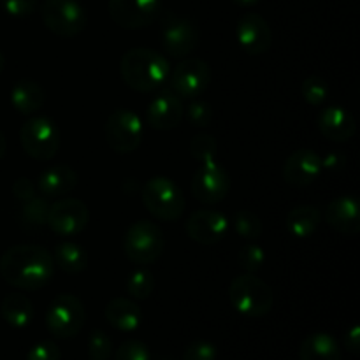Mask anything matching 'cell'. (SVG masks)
Returning a JSON list of instances; mask_svg holds the SVG:
<instances>
[{
  "label": "cell",
  "instance_id": "obj_11",
  "mask_svg": "<svg viewBox=\"0 0 360 360\" xmlns=\"http://www.w3.org/2000/svg\"><path fill=\"white\" fill-rule=\"evenodd\" d=\"M211 81V70L204 60L183 58L171 74V90L179 98L193 101L207 90Z\"/></svg>",
  "mask_w": 360,
  "mask_h": 360
},
{
  "label": "cell",
  "instance_id": "obj_25",
  "mask_svg": "<svg viewBox=\"0 0 360 360\" xmlns=\"http://www.w3.org/2000/svg\"><path fill=\"white\" fill-rule=\"evenodd\" d=\"M2 319L14 329H25L34 322L35 309L30 299L27 295L14 292L4 297L2 306H0Z\"/></svg>",
  "mask_w": 360,
  "mask_h": 360
},
{
  "label": "cell",
  "instance_id": "obj_23",
  "mask_svg": "<svg viewBox=\"0 0 360 360\" xmlns=\"http://www.w3.org/2000/svg\"><path fill=\"white\" fill-rule=\"evenodd\" d=\"M46 94L39 83L32 79H21L11 90V104L20 115L32 116L44 105Z\"/></svg>",
  "mask_w": 360,
  "mask_h": 360
},
{
  "label": "cell",
  "instance_id": "obj_40",
  "mask_svg": "<svg viewBox=\"0 0 360 360\" xmlns=\"http://www.w3.org/2000/svg\"><path fill=\"white\" fill-rule=\"evenodd\" d=\"M13 193L16 200L25 204L34 199V197H37V185L28 178H18L13 185Z\"/></svg>",
  "mask_w": 360,
  "mask_h": 360
},
{
  "label": "cell",
  "instance_id": "obj_17",
  "mask_svg": "<svg viewBox=\"0 0 360 360\" xmlns=\"http://www.w3.org/2000/svg\"><path fill=\"white\" fill-rule=\"evenodd\" d=\"M236 37L239 46L253 56L267 53L273 44V30L269 23L257 13H246L239 18L236 25Z\"/></svg>",
  "mask_w": 360,
  "mask_h": 360
},
{
  "label": "cell",
  "instance_id": "obj_8",
  "mask_svg": "<svg viewBox=\"0 0 360 360\" xmlns=\"http://www.w3.org/2000/svg\"><path fill=\"white\" fill-rule=\"evenodd\" d=\"M86 322L84 306L76 295L58 294L46 313V327L58 340H72Z\"/></svg>",
  "mask_w": 360,
  "mask_h": 360
},
{
  "label": "cell",
  "instance_id": "obj_7",
  "mask_svg": "<svg viewBox=\"0 0 360 360\" xmlns=\"http://www.w3.org/2000/svg\"><path fill=\"white\" fill-rule=\"evenodd\" d=\"M44 27L58 37L79 35L88 25V14L77 0H44L41 6Z\"/></svg>",
  "mask_w": 360,
  "mask_h": 360
},
{
  "label": "cell",
  "instance_id": "obj_44",
  "mask_svg": "<svg viewBox=\"0 0 360 360\" xmlns=\"http://www.w3.org/2000/svg\"><path fill=\"white\" fill-rule=\"evenodd\" d=\"M6 150H7V141H6V136H4V134L0 132V160H2L4 155H6Z\"/></svg>",
  "mask_w": 360,
  "mask_h": 360
},
{
  "label": "cell",
  "instance_id": "obj_37",
  "mask_svg": "<svg viewBox=\"0 0 360 360\" xmlns=\"http://www.w3.org/2000/svg\"><path fill=\"white\" fill-rule=\"evenodd\" d=\"M218 350L213 343L210 341H193L186 347L185 354H183V360H217Z\"/></svg>",
  "mask_w": 360,
  "mask_h": 360
},
{
  "label": "cell",
  "instance_id": "obj_28",
  "mask_svg": "<svg viewBox=\"0 0 360 360\" xmlns=\"http://www.w3.org/2000/svg\"><path fill=\"white\" fill-rule=\"evenodd\" d=\"M125 287L130 297L136 299V301H146L155 290L153 274L146 269V266H139V269L129 274Z\"/></svg>",
  "mask_w": 360,
  "mask_h": 360
},
{
  "label": "cell",
  "instance_id": "obj_26",
  "mask_svg": "<svg viewBox=\"0 0 360 360\" xmlns=\"http://www.w3.org/2000/svg\"><path fill=\"white\" fill-rule=\"evenodd\" d=\"M322 214L315 206H297L288 213L287 217V229L294 238L306 239L311 238L320 227Z\"/></svg>",
  "mask_w": 360,
  "mask_h": 360
},
{
  "label": "cell",
  "instance_id": "obj_21",
  "mask_svg": "<svg viewBox=\"0 0 360 360\" xmlns=\"http://www.w3.org/2000/svg\"><path fill=\"white\" fill-rule=\"evenodd\" d=\"M77 186V174L69 165H53L37 179V190L46 199H58Z\"/></svg>",
  "mask_w": 360,
  "mask_h": 360
},
{
  "label": "cell",
  "instance_id": "obj_9",
  "mask_svg": "<svg viewBox=\"0 0 360 360\" xmlns=\"http://www.w3.org/2000/svg\"><path fill=\"white\" fill-rule=\"evenodd\" d=\"M105 141L116 153H134L141 146L144 137V127L139 116L130 109H115L109 115L104 127Z\"/></svg>",
  "mask_w": 360,
  "mask_h": 360
},
{
  "label": "cell",
  "instance_id": "obj_2",
  "mask_svg": "<svg viewBox=\"0 0 360 360\" xmlns=\"http://www.w3.org/2000/svg\"><path fill=\"white\" fill-rule=\"evenodd\" d=\"M171 72L169 60L150 48H132L120 60V74L130 90L150 94L158 90Z\"/></svg>",
  "mask_w": 360,
  "mask_h": 360
},
{
  "label": "cell",
  "instance_id": "obj_34",
  "mask_svg": "<svg viewBox=\"0 0 360 360\" xmlns=\"http://www.w3.org/2000/svg\"><path fill=\"white\" fill-rule=\"evenodd\" d=\"M217 139L210 134H199L192 139L190 143V153L195 160L199 162H207V160H213L214 155H217Z\"/></svg>",
  "mask_w": 360,
  "mask_h": 360
},
{
  "label": "cell",
  "instance_id": "obj_5",
  "mask_svg": "<svg viewBox=\"0 0 360 360\" xmlns=\"http://www.w3.org/2000/svg\"><path fill=\"white\" fill-rule=\"evenodd\" d=\"M20 143L25 153L34 160H51L62 146V134L48 116H32L21 125Z\"/></svg>",
  "mask_w": 360,
  "mask_h": 360
},
{
  "label": "cell",
  "instance_id": "obj_36",
  "mask_svg": "<svg viewBox=\"0 0 360 360\" xmlns=\"http://www.w3.org/2000/svg\"><path fill=\"white\" fill-rule=\"evenodd\" d=\"M115 360H151V352L143 341L129 340L120 345Z\"/></svg>",
  "mask_w": 360,
  "mask_h": 360
},
{
  "label": "cell",
  "instance_id": "obj_6",
  "mask_svg": "<svg viewBox=\"0 0 360 360\" xmlns=\"http://www.w3.org/2000/svg\"><path fill=\"white\" fill-rule=\"evenodd\" d=\"M165 239L153 221L139 220L129 227L123 238V252L136 266H150L164 253Z\"/></svg>",
  "mask_w": 360,
  "mask_h": 360
},
{
  "label": "cell",
  "instance_id": "obj_32",
  "mask_svg": "<svg viewBox=\"0 0 360 360\" xmlns=\"http://www.w3.org/2000/svg\"><path fill=\"white\" fill-rule=\"evenodd\" d=\"M183 116L188 120L192 127L204 129V127H210L211 122H213V108H211L210 102L193 98L188 104V108H185V115Z\"/></svg>",
  "mask_w": 360,
  "mask_h": 360
},
{
  "label": "cell",
  "instance_id": "obj_13",
  "mask_svg": "<svg viewBox=\"0 0 360 360\" xmlns=\"http://www.w3.org/2000/svg\"><path fill=\"white\" fill-rule=\"evenodd\" d=\"M90 220L88 206L79 199H60L51 204L48 227L60 238H72L86 229Z\"/></svg>",
  "mask_w": 360,
  "mask_h": 360
},
{
  "label": "cell",
  "instance_id": "obj_35",
  "mask_svg": "<svg viewBox=\"0 0 360 360\" xmlns=\"http://www.w3.org/2000/svg\"><path fill=\"white\" fill-rule=\"evenodd\" d=\"M88 355L91 360H109L112 355L111 338L104 330H94L88 340Z\"/></svg>",
  "mask_w": 360,
  "mask_h": 360
},
{
  "label": "cell",
  "instance_id": "obj_39",
  "mask_svg": "<svg viewBox=\"0 0 360 360\" xmlns=\"http://www.w3.org/2000/svg\"><path fill=\"white\" fill-rule=\"evenodd\" d=\"M2 7L9 16L28 18L37 11V0H2Z\"/></svg>",
  "mask_w": 360,
  "mask_h": 360
},
{
  "label": "cell",
  "instance_id": "obj_19",
  "mask_svg": "<svg viewBox=\"0 0 360 360\" xmlns=\"http://www.w3.org/2000/svg\"><path fill=\"white\" fill-rule=\"evenodd\" d=\"M316 125L322 132L323 137H327L333 143H347L357 132V123L352 116L350 111H347L341 105H327L316 116Z\"/></svg>",
  "mask_w": 360,
  "mask_h": 360
},
{
  "label": "cell",
  "instance_id": "obj_30",
  "mask_svg": "<svg viewBox=\"0 0 360 360\" xmlns=\"http://www.w3.org/2000/svg\"><path fill=\"white\" fill-rule=\"evenodd\" d=\"M232 224H234V231L238 232V236H241L243 239H248V241H255L264 232V225L260 218L248 210H239L234 214Z\"/></svg>",
  "mask_w": 360,
  "mask_h": 360
},
{
  "label": "cell",
  "instance_id": "obj_31",
  "mask_svg": "<svg viewBox=\"0 0 360 360\" xmlns=\"http://www.w3.org/2000/svg\"><path fill=\"white\" fill-rule=\"evenodd\" d=\"M329 84L320 76H309L302 81L301 94L309 105H322L329 98Z\"/></svg>",
  "mask_w": 360,
  "mask_h": 360
},
{
  "label": "cell",
  "instance_id": "obj_18",
  "mask_svg": "<svg viewBox=\"0 0 360 360\" xmlns=\"http://www.w3.org/2000/svg\"><path fill=\"white\" fill-rule=\"evenodd\" d=\"M320 172L322 157L309 148L294 151L283 164V179L295 188H304L315 183Z\"/></svg>",
  "mask_w": 360,
  "mask_h": 360
},
{
  "label": "cell",
  "instance_id": "obj_41",
  "mask_svg": "<svg viewBox=\"0 0 360 360\" xmlns=\"http://www.w3.org/2000/svg\"><path fill=\"white\" fill-rule=\"evenodd\" d=\"M347 165V157L343 153H329L322 158V169L327 171H340Z\"/></svg>",
  "mask_w": 360,
  "mask_h": 360
},
{
  "label": "cell",
  "instance_id": "obj_45",
  "mask_svg": "<svg viewBox=\"0 0 360 360\" xmlns=\"http://www.w3.org/2000/svg\"><path fill=\"white\" fill-rule=\"evenodd\" d=\"M4 67H6V58H4V55H2V51H0V74H2V70H4Z\"/></svg>",
  "mask_w": 360,
  "mask_h": 360
},
{
  "label": "cell",
  "instance_id": "obj_38",
  "mask_svg": "<svg viewBox=\"0 0 360 360\" xmlns=\"http://www.w3.org/2000/svg\"><path fill=\"white\" fill-rule=\"evenodd\" d=\"M62 350L53 341H41L28 350L27 360H60Z\"/></svg>",
  "mask_w": 360,
  "mask_h": 360
},
{
  "label": "cell",
  "instance_id": "obj_27",
  "mask_svg": "<svg viewBox=\"0 0 360 360\" xmlns=\"http://www.w3.org/2000/svg\"><path fill=\"white\" fill-rule=\"evenodd\" d=\"M53 260H55V266H58L63 273L70 276L83 273L88 267L86 250L72 241L60 243L53 252Z\"/></svg>",
  "mask_w": 360,
  "mask_h": 360
},
{
  "label": "cell",
  "instance_id": "obj_43",
  "mask_svg": "<svg viewBox=\"0 0 360 360\" xmlns=\"http://www.w3.org/2000/svg\"><path fill=\"white\" fill-rule=\"evenodd\" d=\"M234 4H238L239 7H253L260 2V0H232Z\"/></svg>",
  "mask_w": 360,
  "mask_h": 360
},
{
  "label": "cell",
  "instance_id": "obj_15",
  "mask_svg": "<svg viewBox=\"0 0 360 360\" xmlns=\"http://www.w3.org/2000/svg\"><path fill=\"white\" fill-rule=\"evenodd\" d=\"M185 231L199 245H217L231 231V221L224 213L214 210H199L186 220Z\"/></svg>",
  "mask_w": 360,
  "mask_h": 360
},
{
  "label": "cell",
  "instance_id": "obj_24",
  "mask_svg": "<svg viewBox=\"0 0 360 360\" xmlns=\"http://www.w3.org/2000/svg\"><path fill=\"white\" fill-rule=\"evenodd\" d=\"M341 357L340 343L327 333L309 334L299 348V360H341Z\"/></svg>",
  "mask_w": 360,
  "mask_h": 360
},
{
  "label": "cell",
  "instance_id": "obj_4",
  "mask_svg": "<svg viewBox=\"0 0 360 360\" xmlns=\"http://www.w3.org/2000/svg\"><path fill=\"white\" fill-rule=\"evenodd\" d=\"M144 207L151 217L160 221H174L185 211V195L183 190L165 176H155L148 179L141 192Z\"/></svg>",
  "mask_w": 360,
  "mask_h": 360
},
{
  "label": "cell",
  "instance_id": "obj_20",
  "mask_svg": "<svg viewBox=\"0 0 360 360\" xmlns=\"http://www.w3.org/2000/svg\"><path fill=\"white\" fill-rule=\"evenodd\" d=\"M326 220L334 231L343 236H355L360 232V206L352 195H340L327 206Z\"/></svg>",
  "mask_w": 360,
  "mask_h": 360
},
{
  "label": "cell",
  "instance_id": "obj_10",
  "mask_svg": "<svg viewBox=\"0 0 360 360\" xmlns=\"http://www.w3.org/2000/svg\"><path fill=\"white\" fill-rule=\"evenodd\" d=\"M192 195L199 202L213 206L221 202L231 192V176L217 160L202 162L192 179Z\"/></svg>",
  "mask_w": 360,
  "mask_h": 360
},
{
  "label": "cell",
  "instance_id": "obj_14",
  "mask_svg": "<svg viewBox=\"0 0 360 360\" xmlns=\"http://www.w3.org/2000/svg\"><path fill=\"white\" fill-rule=\"evenodd\" d=\"M108 11L118 27L144 28L153 23L162 13V0H109Z\"/></svg>",
  "mask_w": 360,
  "mask_h": 360
},
{
  "label": "cell",
  "instance_id": "obj_3",
  "mask_svg": "<svg viewBox=\"0 0 360 360\" xmlns=\"http://www.w3.org/2000/svg\"><path fill=\"white\" fill-rule=\"evenodd\" d=\"M229 301L232 308L248 319L266 316L274 306V292L253 273L241 274L229 285Z\"/></svg>",
  "mask_w": 360,
  "mask_h": 360
},
{
  "label": "cell",
  "instance_id": "obj_29",
  "mask_svg": "<svg viewBox=\"0 0 360 360\" xmlns=\"http://www.w3.org/2000/svg\"><path fill=\"white\" fill-rule=\"evenodd\" d=\"M49 207H51V204H49L48 200L34 197V199L25 202L23 207H21V224H23L25 227L32 229L44 227V225L48 224Z\"/></svg>",
  "mask_w": 360,
  "mask_h": 360
},
{
  "label": "cell",
  "instance_id": "obj_33",
  "mask_svg": "<svg viewBox=\"0 0 360 360\" xmlns=\"http://www.w3.org/2000/svg\"><path fill=\"white\" fill-rule=\"evenodd\" d=\"M264 262H266V253H264L262 246L246 245L239 250L238 264L246 273H257L262 269Z\"/></svg>",
  "mask_w": 360,
  "mask_h": 360
},
{
  "label": "cell",
  "instance_id": "obj_16",
  "mask_svg": "<svg viewBox=\"0 0 360 360\" xmlns=\"http://www.w3.org/2000/svg\"><path fill=\"white\" fill-rule=\"evenodd\" d=\"M185 115L183 98H179L171 88H164L158 91L148 104L146 118L151 129L158 132H169L181 123Z\"/></svg>",
  "mask_w": 360,
  "mask_h": 360
},
{
  "label": "cell",
  "instance_id": "obj_12",
  "mask_svg": "<svg viewBox=\"0 0 360 360\" xmlns=\"http://www.w3.org/2000/svg\"><path fill=\"white\" fill-rule=\"evenodd\" d=\"M199 28L192 20L172 13L165 14L162 27V46L165 53L174 58H186L199 46Z\"/></svg>",
  "mask_w": 360,
  "mask_h": 360
},
{
  "label": "cell",
  "instance_id": "obj_1",
  "mask_svg": "<svg viewBox=\"0 0 360 360\" xmlns=\"http://www.w3.org/2000/svg\"><path fill=\"white\" fill-rule=\"evenodd\" d=\"M55 273L53 255L37 245H18L0 257L4 281L20 290H37L51 281Z\"/></svg>",
  "mask_w": 360,
  "mask_h": 360
},
{
  "label": "cell",
  "instance_id": "obj_22",
  "mask_svg": "<svg viewBox=\"0 0 360 360\" xmlns=\"http://www.w3.org/2000/svg\"><path fill=\"white\" fill-rule=\"evenodd\" d=\"M105 320L111 327L122 333H134L139 329L143 313L136 301L127 297H115L105 306Z\"/></svg>",
  "mask_w": 360,
  "mask_h": 360
},
{
  "label": "cell",
  "instance_id": "obj_42",
  "mask_svg": "<svg viewBox=\"0 0 360 360\" xmlns=\"http://www.w3.org/2000/svg\"><path fill=\"white\" fill-rule=\"evenodd\" d=\"M345 347L352 355H359L360 350V329L359 326H354L345 336Z\"/></svg>",
  "mask_w": 360,
  "mask_h": 360
}]
</instances>
